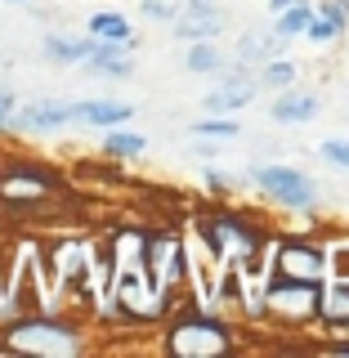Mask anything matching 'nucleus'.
Masks as SVG:
<instances>
[{
    "label": "nucleus",
    "instance_id": "1",
    "mask_svg": "<svg viewBox=\"0 0 349 358\" xmlns=\"http://www.w3.org/2000/svg\"><path fill=\"white\" fill-rule=\"evenodd\" d=\"M5 354H45V358H72L81 354V336L54 318H18L0 336Z\"/></svg>",
    "mask_w": 349,
    "mask_h": 358
},
{
    "label": "nucleus",
    "instance_id": "2",
    "mask_svg": "<svg viewBox=\"0 0 349 358\" xmlns=\"http://www.w3.org/2000/svg\"><path fill=\"white\" fill-rule=\"evenodd\" d=\"M224 350H229V331L215 318H188V322L171 327V354H179V358H211Z\"/></svg>",
    "mask_w": 349,
    "mask_h": 358
},
{
    "label": "nucleus",
    "instance_id": "3",
    "mask_svg": "<svg viewBox=\"0 0 349 358\" xmlns=\"http://www.w3.org/2000/svg\"><path fill=\"white\" fill-rule=\"evenodd\" d=\"M255 184L264 188L269 197H278L283 206H313V179L309 175H300V171H291V166H255Z\"/></svg>",
    "mask_w": 349,
    "mask_h": 358
},
{
    "label": "nucleus",
    "instance_id": "4",
    "mask_svg": "<svg viewBox=\"0 0 349 358\" xmlns=\"http://www.w3.org/2000/svg\"><path fill=\"white\" fill-rule=\"evenodd\" d=\"M322 268H327V255L309 242H287L278 251V264L273 273L278 278H291V282H322Z\"/></svg>",
    "mask_w": 349,
    "mask_h": 358
},
{
    "label": "nucleus",
    "instance_id": "5",
    "mask_svg": "<svg viewBox=\"0 0 349 358\" xmlns=\"http://www.w3.org/2000/svg\"><path fill=\"white\" fill-rule=\"evenodd\" d=\"M54 193V175L31 171V166H18V171L0 175V201H14V206H27V201H41Z\"/></svg>",
    "mask_w": 349,
    "mask_h": 358
},
{
    "label": "nucleus",
    "instance_id": "6",
    "mask_svg": "<svg viewBox=\"0 0 349 358\" xmlns=\"http://www.w3.org/2000/svg\"><path fill=\"white\" fill-rule=\"evenodd\" d=\"M67 117L76 121V126H126V121L134 117L130 103H121V99H81V103H67Z\"/></svg>",
    "mask_w": 349,
    "mask_h": 358
},
{
    "label": "nucleus",
    "instance_id": "7",
    "mask_svg": "<svg viewBox=\"0 0 349 358\" xmlns=\"http://www.w3.org/2000/svg\"><path fill=\"white\" fill-rule=\"evenodd\" d=\"M260 94V81L255 76H246V72H233V76H224V81L206 94V112H238V108H246L251 99Z\"/></svg>",
    "mask_w": 349,
    "mask_h": 358
},
{
    "label": "nucleus",
    "instance_id": "8",
    "mask_svg": "<svg viewBox=\"0 0 349 358\" xmlns=\"http://www.w3.org/2000/svg\"><path fill=\"white\" fill-rule=\"evenodd\" d=\"M229 27V14L215 5H188V14H175V36L179 41H211Z\"/></svg>",
    "mask_w": 349,
    "mask_h": 358
},
{
    "label": "nucleus",
    "instance_id": "9",
    "mask_svg": "<svg viewBox=\"0 0 349 358\" xmlns=\"http://www.w3.org/2000/svg\"><path fill=\"white\" fill-rule=\"evenodd\" d=\"M85 67L99 76H112V81H126L134 72V59H130V45L121 41H94V50L85 54Z\"/></svg>",
    "mask_w": 349,
    "mask_h": 358
},
{
    "label": "nucleus",
    "instance_id": "10",
    "mask_svg": "<svg viewBox=\"0 0 349 358\" xmlns=\"http://www.w3.org/2000/svg\"><path fill=\"white\" fill-rule=\"evenodd\" d=\"M67 103L63 99H31V103H22L14 108V126L18 130H59L67 126Z\"/></svg>",
    "mask_w": 349,
    "mask_h": 358
},
{
    "label": "nucleus",
    "instance_id": "11",
    "mask_svg": "<svg viewBox=\"0 0 349 358\" xmlns=\"http://www.w3.org/2000/svg\"><path fill=\"white\" fill-rule=\"evenodd\" d=\"M313 112H318V94H313V90H300V85H287V90H278L269 117H273L278 126H300Z\"/></svg>",
    "mask_w": 349,
    "mask_h": 358
},
{
    "label": "nucleus",
    "instance_id": "12",
    "mask_svg": "<svg viewBox=\"0 0 349 358\" xmlns=\"http://www.w3.org/2000/svg\"><path fill=\"white\" fill-rule=\"evenodd\" d=\"M90 36H94V41H121V45H134V27L126 22V14L99 9V14H90Z\"/></svg>",
    "mask_w": 349,
    "mask_h": 358
},
{
    "label": "nucleus",
    "instance_id": "13",
    "mask_svg": "<svg viewBox=\"0 0 349 358\" xmlns=\"http://www.w3.org/2000/svg\"><path fill=\"white\" fill-rule=\"evenodd\" d=\"M94 50V36L76 41V36H45V59L50 63H85V54Z\"/></svg>",
    "mask_w": 349,
    "mask_h": 358
},
{
    "label": "nucleus",
    "instance_id": "14",
    "mask_svg": "<svg viewBox=\"0 0 349 358\" xmlns=\"http://www.w3.org/2000/svg\"><path fill=\"white\" fill-rule=\"evenodd\" d=\"M184 67H188V72H197V76L220 72V67H224V54L211 41H193V45H188V54H184Z\"/></svg>",
    "mask_w": 349,
    "mask_h": 358
},
{
    "label": "nucleus",
    "instance_id": "15",
    "mask_svg": "<svg viewBox=\"0 0 349 358\" xmlns=\"http://www.w3.org/2000/svg\"><path fill=\"white\" fill-rule=\"evenodd\" d=\"M296 63H287V59H269L264 67H260V76H255V81H260L264 90H287V85H296Z\"/></svg>",
    "mask_w": 349,
    "mask_h": 358
},
{
    "label": "nucleus",
    "instance_id": "16",
    "mask_svg": "<svg viewBox=\"0 0 349 358\" xmlns=\"http://www.w3.org/2000/svg\"><path fill=\"white\" fill-rule=\"evenodd\" d=\"M148 143H143V134H130V130H117L112 126L108 130V139H104V152L108 157H139Z\"/></svg>",
    "mask_w": 349,
    "mask_h": 358
},
{
    "label": "nucleus",
    "instance_id": "17",
    "mask_svg": "<svg viewBox=\"0 0 349 358\" xmlns=\"http://www.w3.org/2000/svg\"><path fill=\"white\" fill-rule=\"evenodd\" d=\"M309 18H313V9H309V0L305 5H291V9H283V14H278V36L283 41H291V36H300V31L309 27Z\"/></svg>",
    "mask_w": 349,
    "mask_h": 358
},
{
    "label": "nucleus",
    "instance_id": "18",
    "mask_svg": "<svg viewBox=\"0 0 349 358\" xmlns=\"http://www.w3.org/2000/svg\"><path fill=\"white\" fill-rule=\"evenodd\" d=\"M193 134H201V139H238V121H229V117H201Z\"/></svg>",
    "mask_w": 349,
    "mask_h": 358
},
{
    "label": "nucleus",
    "instance_id": "19",
    "mask_svg": "<svg viewBox=\"0 0 349 358\" xmlns=\"http://www.w3.org/2000/svg\"><path fill=\"white\" fill-rule=\"evenodd\" d=\"M318 152H322V162H327V166H341V171H349V139H327Z\"/></svg>",
    "mask_w": 349,
    "mask_h": 358
},
{
    "label": "nucleus",
    "instance_id": "20",
    "mask_svg": "<svg viewBox=\"0 0 349 358\" xmlns=\"http://www.w3.org/2000/svg\"><path fill=\"white\" fill-rule=\"evenodd\" d=\"M305 36H309V41H318V45H327V41L341 36V27H336V22H327V18H309Z\"/></svg>",
    "mask_w": 349,
    "mask_h": 358
},
{
    "label": "nucleus",
    "instance_id": "21",
    "mask_svg": "<svg viewBox=\"0 0 349 358\" xmlns=\"http://www.w3.org/2000/svg\"><path fill=\"white\" fill-rule=\"evenodd\" d=\"M318 14L327 18V22H336V27L345 31V22H349V0H322V5H318Z\"/></svg>",
    "mask_w": 349,
    "mask_h": 358
},
{
    "label": "nucleus",
    "instance_id": "22",
    "mask_svg": "<svg viewBox=\"0 0 349 358\" xmlns=\"http://www.w3.org/2000/svg\"><path fill=\"white\" fill-rule=\"evenodd\" d=\"M14 108H18V99H14V90L9 85H0V130L14 121Z\"/></svg>",
    "mask_w": 349,
    "mask_h": 358
},
{
    "label": "nucleus",
    "instance_id": "23",
    "mask_svg": "<svg viewBox=\"0 0 349 358\" xmlns=\"http://www.w3.org/2000/svg\"><path fill=\"white\" fill-rule=\"evenodd\" d=\"M143 14L148 18H175V5L171 0H143Z\"/></svg>",
    "mask_w": 349,
    "mask_h": 358
},
{
    "label": "nucleus",
    "instance_id": "24",
    "mask_svg": "<svg viewBox=\"0 0 349 358\" xmlns=\"http://www.w3.org/2000/svg\"><path fill=\"white\" fill-rule=\"evenodd\" d=\"M332 268H336V282H349V246H341L332 255Z\"/></svg>",
    "mask_w": 349,
    "mask_h": 358
},
{
    "label": "nucleus",
    "instance_id": "25",
    "mask_svg": "<svg viewBox=\"0 0 349 358\" xmlns=\"http://www.w3.org/2000/svg\"><path fill=\"white\" fill-rule=\"evenodd\" d=\"M206 184H211V188H215V193H224V188H229V179H224L220 171H206Z\"/></svg>",
    "mask_w": 349,
    "mask_h": 358
},
{
    "label": "nucleus",
    "instance_id": "26",
    "mask_svg": "<svg viewBox=\"0 0 349 358\" xmlns=\"http://www.w3.org/2000/svg\"><path fill=\"white\" fill-rule=\"evenodd\" d=\"M291 5H305V0H269V14H283V9H291Z\"/></svg>",
    "mask_w": 349,
    "mask_h": 358
},
{
    "label": "nucleus",
    "instance_id": "27",
    "mask_svg": "<svg viewBox=\"0 0 349 358\" xmlns=\"http://www.w3.org/2000/svg\"><path fill=\"white\" fill-rule=\"evenodd\" d=\"M332 354H349V341H336V345H332Z\"/></svg>",
    "mask_w": 349,
    "mask_h": 358
},
{
    "label": "nucleus",
    "instance_id": "28",
    "mask_svg": "<svg viewBox=\"0 0 349 358\" xmlns=\"http://www.w3.org/2000/svg\"><path fill=\"white\" fill-rule=\"evenodd\" d=\"M188 5H197V9H201V5H215V0H188Z\"/></svg>",
    "mask_w": 349,
    "mask_h": 358
},
{
    "label": "nucleus",
    "instance_id": "29",
    "mask_svg": "<svg viewBox=\"0 0 349 358\" xmlns=\"http://www.w3.org/2000/svg\"><path fill=\"white\" fill-rule=\"evenodd\" d=\"M14 5H31V0H14Z\"/></svg>",
    "mask_w": 349,
    "mask_h": 358
}]
</instances>
